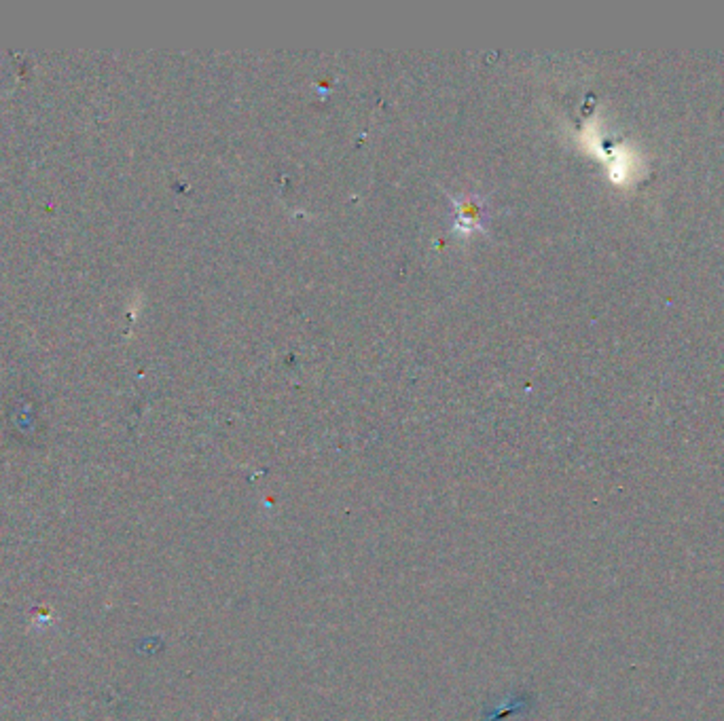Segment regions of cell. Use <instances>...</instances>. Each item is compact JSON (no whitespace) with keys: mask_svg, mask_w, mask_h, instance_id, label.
Wrapping results in <instances>:
<instances>
[{"mask_svg":"<svg viewBox=\"0 0 724 721\" xmlns=\"http://www.w3.org/2000/svg\"><path fill=\"white\" fill-rule=\"evenodd\" d=\"M456 208V229L462 233L483 229V222L487 220L486 203L477 195H464L462 200H453Z\"/></svg>","mask_w":724,"mask_h":721,"instance_id":"cell-1","label":"cell"}]
</instances>
